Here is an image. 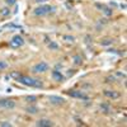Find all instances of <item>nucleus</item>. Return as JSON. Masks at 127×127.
Instances as JSON below:
<instances>
[{"label": "nucleus", "instance_id": "obj_26", "mask_svg": "<svg viewBox=\"0 0 127 127\" xmlns=\"http://www.w3.org/2000/svg\"><path fill=\"white\" fill-rule=\"evenodd\" d=\"M75 74V70H69V73H68V75L70 76V75H74Z\"/></svg>", "mask_w": 127, "mask_h": 127}, {"label": "nucleus", "instance_id": "obj_25", "mask_svg": "<svg viewBox=\"0 0 127 127\" xmlns=\"http://www.w3.org/2000/svg\"><path fill=\"white\" fill-rule=\"evenodd\" d=\"M116 76H119V78H125L126 75H125V74H123V73H116Z\"/></svg>", "mask_w": 127, "mask_h": 127}, {"label": "nucleus", "instance_id": "obj_7", "mask_svg": "<svg viewBox=\"0 0 127 127\" xmlns=\"http://www.w3.org/2000/svg\"><path fill=\"white\" fill-rule=\"evenodd\" d=\"M50 102L52 104H64L65 103V99L62 97H59V95H50Z\"/></svg>", "mask_w": 127, "mask_h": 127}, {"label": "nucleus", "instance_id": "obj_1", "mask_svg": "<svg viewBox=\"0 0 127 127\" xmlns=\"http://www.w3.org/2000/svg\"><path fill=\"white\" fill-rule=\"evenodd\" d=\"M18 81H20V84L27 85V87H34V88H42V81L38 79H33V78L25 76V75H20V78L18 79Z\"/></svg>", "mask_w": 127, "mask_h": 127}, {"label": "nucleus", "instance_id": "obj_28", "mask_svg": "<svg viewBox=\"0 0 127 127\" xmlns=\"http://www.w3.org/2000/svg\"><path fill=\"white\" fill-rule=\"evenodd\" d=\"M44 1H47V0H36V3H44Z\"/></svg>", "mask_w": 127, "mask_h": 127}, {"label": "nucleus", "instance_id": "obj_4", "mask_svg": "<svg viewBox=\"0 0 127 127\" xmlns=\"http://www.w3.org/2000/svg\"><path fill=\"white\" fill-rule=\"evenodd\" d=\"M47 70H48V64L42 61V62L36 64V65L33 66L32 71H33V73H36V74H39V73H44V71H47Z\"/></svg>", "mask_w": 127, "mask_h": 127}, {"label": "nucleus", "instance_id": "obj_10", "mask_svg": "<svg viewBox=\"0 0 127 127\" xmlns=\"http://www.w3.org/2000/svg\"><path fill=\"white\" fill-rule=\"evenodd\" d=\"M52 78H54L56 81H60V83L65 80V76H64L59 70H54V71H52Z\"/></svg>", "mask_w": 127, "mask_h": 127}, {"label": "nucleus", "instance_id": "obj_5", "mask_svg": "<svg viewBox=\"0 0 127 127\" xmlns=\"http://www.w3.org/2000/svg\"><path fill=\"white\" fill-rule=\"evenodd\" d=\"M0 107H4V108H14L15 107V102L12 99H0Z\"/></svg>", "mask_w": 127, "mask_h": 127}, {"label": "nucleus", "instance_id": "obj_21", "mask_svg": "<svg viewBox=\"0 0 127 127\" xmlns=\"http://www.w3.org/2000/svg\"><path fill=\"white\" fill-rule=\"evenodd\" d=\"M0 126L1 127H12L13 125L10 122H6V121H3V122H0Z\"/></svg>", "mask_w": 127, "mask_h": 127}, {"label": "nucleus", "instance_id": "obj_23", "mask_svg": "<svg viewBox=\"0 0 127 127\" xmlns=\"http://www.w3.org/2000/svg\"><path fill=\"white\" fill-rule=\"evenodd\" d=\"M106 80H107V83H113V81H116V76H108Z\"/></svg>", "mask_w": 127, "mask_h": 127}, {"label": "nucleus", "instance_id": "obj_8", "mask_svg": "<svg viewBox=\"0 0 127 127\" xmlns=\"http://www.w3.org/2000/svg\"><path fill=\"white\" fill-rule=\"evenodd\" d=\"M36 125L38 127H51V126H54L55 123L51 122L50 119H39V121L36 122Z\"/></svg>", "mask_w": 127, "mask_h": 127}, {"label": "nucleus", "instance_id": "obj_9", "mask_svg": "<svg viewBox=\"0 0 127 127\" xmlns=\"http://www.w3.org/2000/svg\"><path fill=\"white\" fill-rule=\"evenodd\" d=\"M104 95L108 97V98H112V99H117L121 97L118 92H114V90H104Z\"/></svg>", "mask_w": 127, "mask_h": 127}, {"label": "nucleus", "instance_id": "obj_2", "mask_svg": "<svg viewBox=\"0 0 127 127\" xmlns=\"http://www.w3.org/2000/svg\"><path fill=\"white\" fill-rule=\"evenodd\" d=\"M55 6H51V5H41L38 8H36L33 10V14L37 17H42V15H46V14H51L55 12Z\"/></svg>", "mask_w": 127, "mask_h": 127}, {"label": "nucleus", "instance_id": "obj_13", "mask_svg": "<svg viewBox=\"0 0 127 127\" xmlns=\"http://www.w3.org/2000/svg\"><path fill=\"white\" fill-rule=\"evenodd\" d=\"M100 109H102V112H104V113H109L111 112V108L108 104H100Z\"/></svg>", "mask_w": 127, "mask_h": 127}, {"label": "nucleus", "instance_id": "obj_22", "mask_svg": "<svg viewBox=\"0 0 127 127\" xmlns=\"http://www.w3.org/2000/svg\"><path fill=\"white\" fill-rule=\"evenodd\" d=\"M6 68H8V64L4 62V61H0V70H4Z\"/></svg>", "mask_w": 127, "mask_h": 127}, {"label": "nucleus", "instance_id": "obj_6", "mask_svg": "<svg viewBox=\"0 0 127 127\" xmlns=\"http://www.w3.org/2000/svg\"><path fill=\"white\" fill-rule=\"evenodd\" d=\"M69 95L73 97V98H81V99L88 100V97H85L81 90H71V92H69Z\"/></svg>", "mask_w": 127, "mask_h": 127}, {"label": "nucleus", "instance_id": "obj_14", "mask_svg": "<svg viewBox=\"0 0 127 127\" xmlns=\"http://www.w3.org/2000/svg\"><path fill=\"white\" fill-rule=\"evenodd\" d=\"M0 14H1L3 17L9 15V14H10V9H9V8H3V9H0Z\"/></svg>", "mask_w": 127, "mask_h": 127}, {"label": "nucleus", "instance_id": "obj_24", "mask_svg": "<svg viewBox=\"0 0 127 127\" xmlns=\"http://www.w3.org/2000/svg\"><path fill=\"white\" fill-rule=\"evenodd\" d=\"M5 3H6L8 5H14V4L17 3V0H5Z\"/></svg>", "mask_w": 127, "mask_h": 127}, {"label": "nucleus", "instance_id": "obj_11", "mask_svg": "<svg viewBox=\"0 0 127 127\" xmlns=\"http://www.w3.org/2000/svg\"><path fill=\"white\" fill-rule=\"evenodd\" d=\"M25 111H27L28 113H31V114H36V113H38V108H37L36 106H28L27 108H25Z\"/></svg>", "mask_w": 127, "mask_h": 127}, {"label": "nucleus", "instance_id": "obj_12", "mask_svg": "<svg viewBox=\"0 0 127 127\" xmlns=\"http://www.w3.org/2000/svg\"><path fill=\"white\" fill-rule=\"evenodd\" d=\"M102 12L104 13V15H107V17H111L112 14H113V10H112L111 8H107V6H104V8L102 9Z\"/></svg>", "mask_w": 127, "mask_h": 127}, {"label": "nucleus", "instance_id": "obj_18", "mask_svg": "<svg viewBox=\"0 0 127 127\" xmlns=\"http://www.w3.org/2000/svg\"><path fill=\"white\" fill-rule=\"evenodd\" d=\"M10 78H13V79H19V78H20V73L19 71H12V73H10Z\"/></svg>", "mask_w": 127, "mask_h": 127}, {"label": "nucleus", "instance_id": "obj_16", "mask_svg": "<svg viewBox=\"0 0 127 127\" xmlns=\"http://www.w3.org/2000/svg\"><path fill=\"white\" fill-rule=\"evenodd\" d=\"M113 43V39H109V38H107V39H103L102 42H100V44L102 46H109V44Z\"/></svg>", "mask_w": 127, "mask_h": 127}, {"label": "nucleus", "instance_id": "obj_19", "mask_svg": "<svg viewBox=\"0 0 127 127\" xmlns=\"http://www.w3.org/2000/svg\"><path fill=\"white\" fill-rule=\"evenodd\" d=\"M64 41H66V42H74V41H75V38H74V37L73 36H69V34H66V36H64Z\"/></svg>", "mask_w": 127, "mask_h": 127}, {"label": "nucleus", "instance_id": "obj_20", "mask_svg": "<svg viewBox=\"0 0 127 127\" xmlns=\"http://www.w3.org/2000/svg\"><path fill=\"white\" fill-rule=\"evenodd\" d=\"M48 48L50 50H59V44L56 42H50L48 43Z\"/></svg>", "mask_w": 127, "mask_h": 127}, {"label": "nucleus", "instance_id": "obj_27", "mask_svg": "<svg viewBox=\"0 0 127 127\" xmlns=\"http://www.w3.org/2000/svg\"><path fill=\"white\" fill-rule=\"evenodd\" d=\"M60 68H62V65L61 64H57V65H56V69H60Z\"/></svg>", "mask_w": 127, "mask_h": 127}, {"label": "nucleus", "instance_id": "obj_17", "mask_svg": "<svg viewBox=\"0 0 127 127\" xmlns=\"http://www.w3.org/2000/svg\"><path fill=\"white\" fill-rule=\"evenodd\" d=\"M25 100L29 102V103H34L37 100V97H34V95H27V97H25Z\"/></svg>", "mask_w": 127, "mask_h": 127}, {"label": "nucleus", "instance_id": "obj_3", "mask_svg": "<svg viewBox=\"0 0 127 127\" xmlns=\"http://www.w3.org/2000/svg\"><path fill=\"white\" fill-rule=\"evenodd\" d=\"M23 44H24V39H23V37L19 36V34H15L10 39V47H13V48H18V47L23 46Z\"/></svg>", "mask_w": 127, "mask_h": 127}, {"label": "nucleus", "instance_id": "obj_15", "mask_svg": "<svg viewBox=\"0 0 127 127\" xmlns=\"http://www.w3.org/2000/svg\"><path fill=\"white\" fill-rule=\"evenodd\" d=\"M81 62H83V60L79 55H75L74 56V64H76V65H81Z\"/></svg>", "mask_w": 127, "mask_h": 127}]
</instances>
